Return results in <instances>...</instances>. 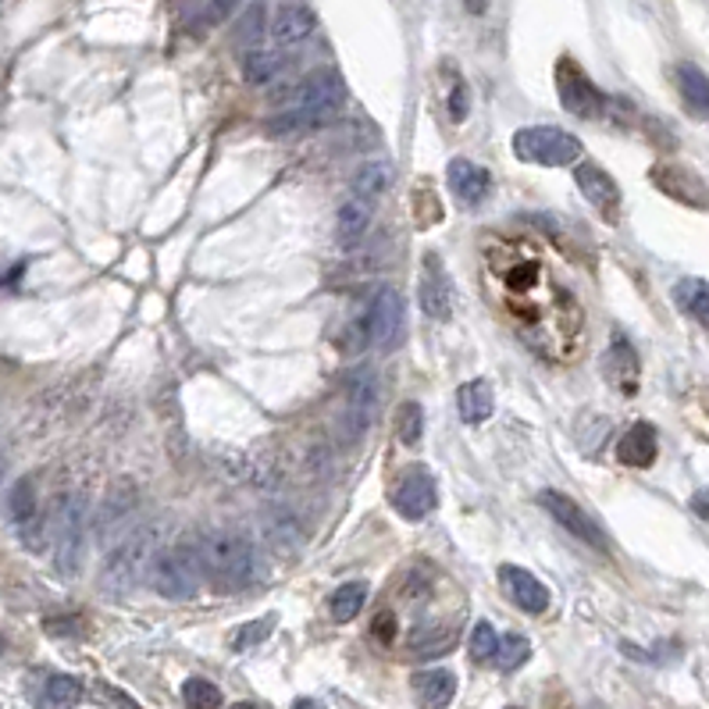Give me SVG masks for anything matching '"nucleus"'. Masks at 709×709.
<instances>
[{
  "instance_id": "2f4dec72",
  "label": "nucleus",
  "mask_w": 709,
  "mask_h": 709,
  "mask_svg": "<svg viewBox=\"0 0 709 709\" xmlns=\"http://www.w3.org/2000/svg\"><path fill=\"white\" fill-rule=\"evenodd\" d=\"M468 652H471L474 663H493L496 652H499V635H496V627L488 624V621L474 624V627H471V638H468Z\"/></svg>"
},
{
  "instance_id": "7c9ffc66",
  "label": "nucleus",
  "mask_w": 709,
  "mask_h": 709,
  "mask_svg": "<svg viewBox=\"0 0 709 709\" xmlns=\"http://www.w3.org/2000/svg\"><path fill=\"white\" fill-rule=\"evenodd\" d=\"M278 72H282V58L268 54V50H253V54H247V61H242V75H247L250 86L272 83Z\"/></svg>"
},
{
  "instance_id": "7ed1b4c3",
  "label": "nucleus",
  "mask_w": 709,
  "mask_h": 709,
  "mask_svg": "<svg viewBox=\"0 0 709 709\" xmlns=\"http://www.w3.org/2000/svg\"><path fill=\"white\" fill-rule=\"evenodd\" d=\"M158 546H161V527L158 524L133 527V532H128L122 543L108 552L104 577H100V585H104L108 592L136 588L139 577L150 574L153 560H158Z\"/></svg>"
},
{
  "instance_id": "dca6fc26",
  "label": "nucleus",
  "mask_w": 709,
  "mask_h": 709,
  "mask_svg": "<svg viewBox=\"0 0 709 709\" xmlns=\"http://www.w3.org/2000/svg\"><path fill=\"white\" fill-rule=\"evenodd\" d=\"M446 183H449V189H453V197L460 203H468V208L482 203L488 192H493V175H488L482 164H474L468 158H453V161H449Z\"/></svg>"
},
{
  "instance_id": "4be33fe9",
  "label": "nucleus",
  "mask_w": 709,
  "mask_h": 709,
  "mask_svg": "<svg viewBox=\"0 0 709 709\" xmlns=\"http://www.w3.org/2000/svg\"><path fill=\"white\" fill-rule=\"evenodd\" d=\"M496 410V396H493V385L474 378V382H463L457 389V414L468 421V424H482L493 418Z\"/></svg>"
},
{
  "instance_id": "4468645a",
  "label": "nucleus",
  "mask_w": 709,
  "mask_h": 709,
  "mask_svg": "<svg viewBox=\"0 0 709 709\" xmlns=\"http://www.w3.org/2000/svg\"><path fill=\"white\" fill-rule=\"evenodd\" d=\"M418 300H421V311L432 321H449V314H453V282H449L446 268L435 253L424 257V264H421Z\"/></svg>"
},
{
  "instance_id": "4c0bfd02",
  "label": "nucleus",
  "mask_w": 709,
  "mask_h": 709,
  "mask_svg": "<svg viewBox=\"0 0 709 709\" xmlns=\"http://www.w3.org/2000/svg\"><path fill=\"white\" fill-rule=\"evenodd\" d=\"M94 695H97L100 702H114V706H136L133 699H128V695H122V692L114 688V685H97V692H94Z\"/></svg>"
},
{
  "instance_id": "a878e982",
  "label": "nucleus",
  "mask_w": 709,
  "mask_h": 709,
  "mask_svg": "<svg viewBox=\"0 0 709 709\" xmlns=\"http://www.w3.org/2000/svg\"><path fill=\"white\" fill-rule=\"evenodd\" d=\"M8 518L18 527H29L33 521H40V502H36L33 478H18L15 488L8 493Z\"/></svg>"
},
{
  "instance_id": "a211bd4d",
  "label": "nucleus",
  "mask_w": 709,
  "mask_h": 709,
  "mask_svg": "<svg viewBox=\"0 0 709 709\" xmlns=\"http://www.w3.org/2000/svg\"><path fill=\"white\" fill-rule=\"evenodd\" d=\"M656 457H660V435L652 421H635L617 443V460L624 468H652Z\"/></svg>"
},
{
  "instance_id": "c85d7f7f",
  "label": "nucleus",
  "mask_w": 709,
  "mask_h": 709,
  "mask_svg": "<svg viewBox=\"0 0 709 709\" xmlns=\"http://www.w3.org/2000/svg\"><path fill=\"white\" fill-rule=\"evenodd\" d=\"M393 183V164H385V161H375V164H364L357 172L353 178V192L357 197H368V200H375L378 192H385Z\"/></svg>"
},
{
  "instance_id": "473e14b6",
  "label": "nucleus",
  "mask_w": 709,
  "mask_h": 709,
  "mask_svg": "<svg viewBox=\"0 0 709 709\" xmlns=\"http://www.w3.org/2000/svg\"><path fill=\"white\" fill-rule=\"evenodd\" d=\"M183 699H186V706H197V709H217L225 702V695L208 677H189L183 685Z\"/></svg>"
},
{
  "instance_id": "1a4fd4ad",
  "label": "nucleus",
  "mask_w": 709,
  "mask_h": 709,
  "mask_svg": "<svg viewBox=\"0 0 709 709\" xmlns=\"http://www.w3.org/2000/svg\"><path fill=\"white\" fill-rule=\"evenodd\" d=\"M538 507H543L552 521H557L567 535H574L577 543H585L592 549H606V535L599 532L596 518H588V513L577 507V502L567 496V493H557V488H543L538 493Z\"/></svg>"
},
{
  "instance_id": "79ce46f5",
  "label": "nucleus",
  "mask_w": 709,
  "mask_h": 709,
  "mask_svg": "<svg viewBox=\"0 0 709 709\" xmlns=\"http://www.w3.org/2000/svg\"><path fill=\"white\" fill-rule=\"evenodd\" d=\"M463 8H468L471 15H485V8H488V4H485V0H463Z\"/></svg>"
},
{
  "instance_id": "72a5a7b5",
  "label": "nucleus",
  "mask_w": 709,
  "mask_h": 709,
  "mask_svg": "<svg viewBox=\"0 0 709 709\" xmlns=\"http://www.w3.org/2000/svg\"><path fill=\"white\" fill-rule=\"evenodd\" d=\"M527 660H532V642H527L524 635H507V638H499V652H496V667L499 670H518L524 667Z\"/></svg>"
},
{
  "instance_id": "e433bc0d",
  "label": "nucleus",
  "mask_w": 709,
  "mask_h": 709,
  "mask_svg": "<svg viewBox=\"0 0 709 709\" xmlns=\"http://www.w3.org/2000/svg\"><path fill=\"white\" fill-rule=\"evenodd\" d=\"M468 111H471V89L463 79H457L453 94H449V114H453V122H463L468 119Z\"/></svg>"
},
{
  "instance_id": "b1692460",
  "label": "nucleus",
  "mask_w": 709,
  "mask_h": 709,
  "mask_svg": "<svg viewBox=\"0 0 709 709\" xmlns=\"http://www.w3.org/2000/svg\"><path fill=\"white\" fill-rule=\"evenodd\" d=\"M674 303L681 314H688L692 321L709 328V282L706 278H681L674 286Z\"/></svg>"
},
{
  "instance_id": "cd10ccee",
  "label": "nucleus",
  "mask_w": 709,
  "mask_h": 709,
  "mask_svg": "<svg viewBox=\"0 0 709 709\" xmlns=\"http://www.w3.org/2000/svg\"><path fill=\"white\" fill-rule=\"evenodd\" d=\"M86 699V685L72 674H54L40 695V706H79Z\"/></svg>"
},
{
  "instance_id": "a19ab883",
  "label": "nucleus",
  "mask_w": 709,
  "mask_h": 709,
  "mask_svg": "<svg viewBox=\"0 0 709 709\" xmlns=\"http://www.w3.org/2000/svg\"><path fill=\"white\" fill-rule=\"evenodd\" d=\"M236 4H239V0H211V8H214V15H217V18L232 15V11H236Z\"/></svg>"
},
{
  "instance_id": "f3484780",
  "label": "nucleus",
  "mask_w": 709,
  "mask_h": 709,
  "mask_svg": "<svg viewBox=\"0 0 709 709\" xmlns=\"http://www.w3.org/2000/svg\"><path fill=\"white\" fill-rule=\"evenodd\" d=\"M574 183H577V189L585 192V200L596 203L606 217H613L617 208H621V189H617L613 175H606V167H599L596 161L577 164L574 167Z\"/></svg>"
},
{
  "instance_id": "6ab92c4d",
  "label": "nucleus",
  "mask_w": 709,
  "mask_h": 709,
  "mask_svg": "<svg viewBox=\"0 0 709 709\" xmlns=\"http://www.w3.org/2000/svg\"><path fill=\"white\" fill-rule=\"evenodd\" d=\"M314 11L311 8H303V4H296V0H286V4H278L275 8V15H272V40L278 47H296V43H303L307 36L314 33Z\"/></svg>"
},
{
  "instance_id": "c756f323",
  "label": "nucleus",
  "mask_w": 709,
  "mask_h": 709,
  "mask_svg": "<svg viewBox=\"0 0 709 709\" xmlns=\"http://www.w3.org/2000/svg\"><path fill=\"white\" fill-rule=\"evenodd\" d=\"M424 435V410L414 399H407V403H399L396 410V438L403 446H418Z\"/></svg>"
},
{
  "instance_id": "393cba45",
  "label": "nucleus",
  "mask_w": 709,
  "mask_h": 709,
  "mask_svg": "<svg viewBox=\"0 0 709 709\" xmlns=\"http://www.w3.org/2000/svg\"><path fill=\"white\" fill-rule=\"evenodd\" d=\"M677 86H681V100H685L692 114H709V79L695 69V64H688V61L681 64Z\"/></svg>"
},
{
  "instance_id": "f8f14e48",
  "label": "nucleus",
  "mask_w": 709,
  "mask_h": 709,
  "mask_svg": "<svg viewBox=\"0 0 709 709\" xmlns=\"http://www.w3.org/2000/svg\"><path fill=\"white\" fill-rule=\"evenodd\" d=\"M393 507L399 518L407 521H424L438 507V488L435 478L424 468H410L403 478L393 488Z\"/></svg>"
},
{
  "instance_id": "ea45409f",
  "label": "nucleus",
  "mask_w": 709,
  "mask_h": 709,
  "mask_svg": "<svg viewBox=\"0 0 709 709\" xmlns=\"http://www.w3.org/2000/svg\"><path fill=\"white\" fill-rule=\"evenodd\" d=\"M688 507H692V513H695V518H699V521H706V524H709V488H699V493L692 496V502H688Z\"/></svg>"
},
{
  "instance_id": "bb28decb",
  "label": "nucleus",
  "mask_w": 709,
  "mask_h": 709,
  "mask_svg": "<svg viewBox=\"0 0 709 709\" xmlns=\"http://www.w3.org/2000/svg\"><path fill=\"white\" fill-rule=\"evenodd\" d=\"M364 602H368V585L364 582H346L328 596V610L339 624H350L353 617L364 610Z\"/></svg>"
},
{
  "instance_id": "ddd939ff",
  "label": "nucleus",
  "mask_w": 709,
  "mask_h": 709,
  "mask_svg": "<svg viewBox=\"0 0 709 709\" xmlns=\"http://www.w3.org/2000/svg\"><path fill=\"white\" fill-rule=\"evenodd\" d=\"M499 588L507 592L510 602L518 606V610L532 613V617L546 613L549 602H552L549 588L538 582L532 571H524V567H518V563H502L499 567Z\"/></svg>"
},
{
  "instance_id": "aec40b11",
  "label": "nucleus",
  "mask_w": 709,
  "mask_h": 709,
  "mask_svg": "<svg viewBox=\"0 0 709 709\" xmlns=\"http://www.w3.org/2000/svg\"><path fill=\"white\" fill-rule=\"evenodd\" d=\"M602 375L613 389H621V393L638 389V353L631 350V343L621 339V335H613L610 350H606V357H602Z\"/></svg>"
},
{
  "instance_id": "0eeeda50",
  "label": "nucleus",
  "mask_w": 709,
  "mask_h": 709,
  "mask_svg": "<svg viewBox=\"0 0 709 709\" xmlns=\"http://www.w3.org/2000/svg\"><path fill=\"white\" fill-rule=\"evenodd\" d=\"M86 524H89V502L83 493H75L61 502L54 518V567L61 571V577H75L83 571Z\"/></svg>"
},
{
  "instance_id": "f03ea898",
  "label": "nucleus",
  "mask_w": 709,
  "mask_h": 709,
  "mask_svg": "<svg viewBox=\"0 0 709 709\" xmlns=\"http://www.w3.org/2000/svg\"><path fill=\"white\" fill-rule=\"evenodd\" d=\"M346 100V83L335 69H318L296 89V108L278 114V119L268 125L272 136H289L300 133V128H318L335 119V111L343 108Z\"/></svg>"
},
{
  "instance_id": "9b49d317",
  "label": "nucleus",
  "mask_w": 709,
  "mask_h": 709,
  "mask_svg": "<svg viewBox=\"0 0 709 709\" xmlns=\"http://www.w3.org/2000/svg\"><path fill=\"white\" fill-rule=\"evenodd\" d=\"M375 407H378V378L375 371H357L346 385V407H343V432L350 443H357L360 435L368 432L371 418H375Z\"/></svg>"
},
{
  "instance_id": "423d86ee",
  "label": "nucleus",
  "mask_w": 709,
  "mask_h": 709,
  "mask_svg": "<svg viewBox=\"0 0 709 709\" xmlns=\"http://www.w3.org/2000/svg\"><path fill=\"white\" fill-rule=\"evenodd\" d=\"M582 139L563 133L557 125H527L513 133V153L524 164L538 167H567L582 158Z\"/></svg>"
},
{
  "instance_id": "f704fd0d",
  "label": "nucleus",
  "mask_w": 709,
  "mask_h": 709,
  "mask_svg": "<svg viewBox=\"0 0 709 709\" xmlns=\"http://www.w3.org/2000/svg\"><path fill=\"white\" fill-rule=\"evenodd\" d=\"M457 646V631H438V627H418V635L410 638V649L424 656H438V652H449Z\"/></svg>"
},
{
  "instance_id": "412c9836",
  "label": "nucleus",
  "mask_w": 709,
  "mask_h": 709,
  "mask_svg": "<svg viewBox=\"0 0 709 709\" xmlns=\"http://www.w3.org/2000/svg\"><path fill=\"white\" fill-rule=\"evenodd\" d=\"M410 688L418 692V699L424 706H449L457 695V674L446 667H432V670H418L410 677Z\"/></svg>"
},
{
  "instance_id": "20e7f679",
  "label": "nucleus",
  "mask_w": 709,
  "mask_h": 709,
  "mask_svg": "<svg viewBox=\"0 0 709 709\" xmlns=\"http://www.w3.org/2000/svg\"><path fill=\"white\" fill-rule=\"evenodd\" d=\"M203 571L225 592L250 588L257 582V552L236 535H211L203 543Z\"/></svg>"
},
{
  "instance_id": "6e6552de",
  "label": "nucleus",
  "mask_w": 709,
  "mask_h": 709,
  "mask_svg": "<svg viewBox=\"0 0 709 709\" xmlns=\"http://www.w3.org/2000/svg\"><path fill=\"white\" fill-rule=\"evenodd\" d=\"M557 94H560L563 111L574 114V119H585V122L602 119L606 108H610V97L588 79V72L574 58L557 61Z\"/></svg>"
},
{
  "instance_id": "37998d69",
  "label": "nucleus",
  "mask_w": 709,
  "mask_h": 709,
  "mask_svg": "<svg viewBox=\"0 0 709 709\" xmlns=\"http://www.w3.org/2000/svg\"><path fill=\"white\" fill-rule=\"evenodd\" d=\"M706 410H709V393H706Z\"/></svg>"
},
{
  "instance_id": "c9c22d12",
  "label": "nucleus",
  "mask_w": 709,
  "mask_h": 709,
  "mask_svg": "<svg viewBox=\"0 0 709 709\" xmlns=\"http://www.w3.org/2000/svg\"><path fill=\"white\" fill-rule=\"evenodd\" d=\"M272 617H264V621H253V624H242L236 635H232V649H250V646H261V642L268 638V631H272Z\"/></svg>"
},
{
  "instance_id": "5701e85b",
  "label": "nucleus",
  "mask_w": 709,
  "mask_h": 709,
  "mask_svg": "<svg viewBox=\"0 0 709 709\" xmlns=\"http://www.w3.org/2000/svg\"><path fill=\"white\" fill-rule=\"evenodd\" d=\"M368 228H371V200L368 197L346 200L339 208V214H335V236H339L343 247H353V242H360Z\"/></svg>"
},
{
  "instance_id": "58836bf2",
  "label": "nucleus",
  "mask_w": 709,
  "mask_h": 709,
  "mask_svg": "<svg viewBox=\"0 0 709 709\" xmlns=\"http://www.w3.org/2000/svg\"><path fill=\"white\" fill-rule=\"evenodd\" d=\"M393 631H396V617L393 613H378L375 617V638L378 642H393Z\"/></svg>"
},
{
  "instance_id": "2eb2a0df",
  "label": "nucleus",
  "mask_w": 709,
  "mask_h": 709,
  "mask_svg": "<svg viewBox=\"0 0 709 709\" xmlns=\"http://www.w3.org/2000/svg\"><path fill=\"white\" fill-rule=\"evenodd\" d=\"M368 339L382 346V350H393V343L403 332V296L396 289H378L375 300H371L368 311Z\"/></svg>"
},
{
  "instance_id": "9d476101",
  "label": "nucleus",
  "mask_w": 709,
  "mask_h": 709,
  "mask_svg": "<svg viewBox=\"0 0 709 709\" xmlns=\"http://www.w3.org/2000/svg\"><path fill=\"white\" fill-rule=\"evenodd\" d=\"M649 183L674 203H685V208H695V211L709 208V189L699 178V172H692L688 164H677V161L652 164L649 167Z\"/></svg>"
},
{
  "instance_id": "f257e3e1",
  "label": "nucleus",
  "mask_w": 709,
  "mask_h": 709,
  "mask_svg": "<svg viewBox=\"0 0 709 709\" xmlns=\"http://www.w3.org/2000/svg\"><path fill=\"white\" fill-rule=\"evenodd\" d=\"M485 278L507 321L535 350L567 360L582 350V307L552 272L546 250L524 236H493L485 242Z\"/></svg>"
},
{
  "instance_id": "39448f33",
  "label": "nucleus",
  "mask_w": 709,
  "mask_h": 709,
  "mask_svg": "<svg viewBox=\"0 0 709 709\" xmlns=\"http://www.w3.org/2000/svg\"><path fill=\"white\" fill-rule=\"evenodd\" d=\"M200 571H203V546H172L158 552V560L150 567V588L164 599H192L200 588Z\"/></svg>"
}]
</instances>
